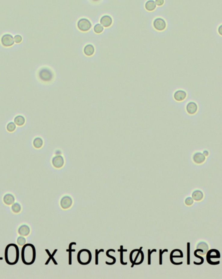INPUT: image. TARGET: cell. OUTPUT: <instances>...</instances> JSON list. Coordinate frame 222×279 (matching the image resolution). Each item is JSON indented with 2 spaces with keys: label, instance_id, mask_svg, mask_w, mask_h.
Masks as SVG:
<instances>
[{
  "label": "cell",
  "instance_id": "6da1fadb",
  "mask_svg": "<svg viewBox=\"0 0 222 279\" xmlns=\"http://www.w3.org/2000/svg\"><path fill=\"white\" fill-rule=\"evenodd\" d=\"M22 260L26 265H31L33 264L36 259V250L35 246L31 244H25L22 246Z\"/></svg>",
  "mask_w": 222,
  "mask_h": 279
},
{
  "label": "cell",
  "instance_id": "7a4b0ae2",
  "mask_svg": "<svg viewBox=\"0 0 222 279\" xmlns=\"http://www.w3.org/2000/svg\"><path fill=\"white\" fill-rule=\"evenodd\" d=\"M5 261L9 265L17 264L19 259V249L15 244H9L6 246L5 252Z\"/></svg>",
  "mask_w": 222,
  "mask_h": 279
},
{
  "label": "cell",
  "instance_id": "3957f363",
  "mask_svg": "<svg viewBox=\"0 0 222 279\" xmlns=\"http://www.w3.org/2000/svg\"><path fill=\"white\" fill-rule=\"evenodd\" d=\"M78 261L82 265H88L91 261V253L89 250L83 249L78 254Z\"/></svg>",
  "mask_w": 222,
  "mask_h": 279
},
{
  "label": "cell",
  "instance_id": "277c9868",
  "mask_svg": "<svg viewBox=\"0 0 222 279\" xmlns=\"http://www.w3.org/2000/svg\"><path fill=\"white\" fill-rule=\"evenodd\" d=\"M206 254H207V260L208 264L211 265H217L220 264V261L217 260V259L220 258V254L218 250L214 249L208 250Z\"/></svg>",
  "mask_w": 222,
  "mask_h": 279
},
{
  "label": "cell",
  "instance_id": "5b68a950",
  "mask_svg": "<svg viewBox=\"0 0 222 279\" xmlns=\"http://www.w3.org/2000/svg\"><path fill=\"white\" fill-rule=\"evenodd\" d=\"M39 77L43 82H50L54 78V74L48 68L41 69L39 72Z\"/></svg>",
  "mask_w": 222,
  "mask_h": 279
},
{
  "label": "cell",
  "instance_id": "8992f818",
  "mask_svg": "<svg viewBox=\"0 0 222 279\" xmlns=\"http://www.w3.org/2000/svg\"><path fill=\"white\" fill-rule=\"evenodd\" d=\"M77 26L78 28L80 31L85 32V31H88L91 28L92 24H91L89 20L83 18L79 20L77 23Z\"/></svg>",
  "mask_w": 222,
  "mask_h": 279
},
{
  "label": "cell",
  "instance_id": "52a82bcc",
  "mask_svg": "<svg viewBox=\"0 0 222 279\" xmlns=\"http://www.w3.org/2000/svg\"><path fill=\"white\" fill-rule=\"evenodd\" d=\"M1 42L3 46L10 47L14 45V37L11 34H5L2 37Z\"/></svg>",
  "mask_w": 222,
  "mask_h": 279
},
{
  "label": "cell",
  "instance_id": "ba28073f",
  "mask_svg": "<svg viewBox=\"0 0 222 279\" xmlns=\"http://www.w3.org/2000/svg\"><path fill=\"white\" fill-rule=\"evenodd\" d=\"M153 26L157 31H164L166 28V22L163 18H157L153 22Z\"/></svg>",
  "mask_w": 222,
  "mask_h": 279
},
{
  "label": "cell",
  "instance_id": "9c48e42d",
  "mask_svg": "<svg viewBox=\"0 0 222 279\" xmlns=\"http://www.w3.org/2000/svg\"><path fill=\"white\" fill-rule=\"evenodd\" d=\"M51 163H52L53 166L56 168H61L64 165L65 160L61 155H56L54 157H53L52 160H51Z\"/></svg>",
  "mask_w": 222,
  "mask_h": 279
},
{
  "label": "cell",
  "instance_id": "30bf717a",
  "mask_svg": "<svg viewBox=\"0 0 222 279\" xmlns=\"http://www.w3.org/2000/svg\"><path fill=\"white\" fill-rule=\"evenodd\" d=\"M72 205V200L70 196H65L61 198L60 201V205L63 209L70 208Z\"/></svg>",
  "mask_w": 222,
  "mask_h": 279
},
{
  "label": "cell",
  "instance_id": "8fae6325",
  "mask_svg": "<svg viewBox=\"0 0 222 279\" xmlns=\"http://www.w3.org/2000/svg\"><path fill=\"white\" fill-rule=\"evenodd\" d=\"M100 24L105 27H108L112 26L113 23L112 18L109 15H104L102 16V17L100 20Z\"/></svg>",
  "mask_w": 222,
  "mask_h": 279
},
{
  "label": "cell",
  "instance_id": "7c38bea8",
  "mask_svg": "<svg viewBox=\"0 0 222 279\" xmlns=\"http://www.w3.org/2000/svg\"><path fill=\"white\" fill-rule=\"evenodd\" d=\"M186 111H187V112L189 114L193 115V114H195L197 112L198 106L196 102H190L189 103H188V105H186Z\"/></svg>",
  "mask_w": 222,
  "mask_h": 279
},
{
  "label": "cell",
  "instance_id": "4fadbf2b",
  "mask_svg": "<svg viewBox=\"0 0 222 279\" xmlns=\"http://www.w3.org/2000/svg\"><path fill=\"white\" fill-rule=\"evenodd\" d=\"M186 96H187V94H186V91L183 90H178L175 91V93H174L173 95L174 99H175V101L178 102H181L184 101L186 98Z\"/></svg>",
  "mask_w": 222,
  "mask_h": 279
},
{
  "label": "cell",
  "instance_id": "5bb4252c",
  "mask_svg": "<svg viewBox=\"0 0 222 279\" xmlns=\"http://www.w3.org/2000/svg\"><path fill=\"white\" fill-rule=\"evenodd\" d=\"M205 156L200 152L196 153L193 156V160L196 164H202L205 161Z\"/></svg>",
  "mask_w": 222,
  "mask_h": 279
},
{
  "label": "cell",
  "instance_id": "9a60e30c",
  "mask_svg": "<svg viewBox=\"0 0 222 279\" xmlns=\"http://www.w3.org/2000/svg\"><path fill=\"white\" fill-rule=\"evenodd\" d=\"M141 249H142V247H141L140 249L139 250V252L137 254V256L136 258L134 259V260L132 263V267H134V265H140L143 262V258H144V256H143V252L141 251Z\"/></svg>",
  "mask_w": 222,
  "mask_h": 279
},
{
  "label": "cell",
  "instance_id": "2e32d148",
  "mask_svg": "<svg viewBox=\"0 0 222 279\" xmlns=\"http://www.w3.org/2000/svg\"><path fill=\"white\" fill-rule=\"evenodd\" d=\"M18 232L22 236H27L30 233V228L27 225L23 224L19 227Z\"/></svg>",
  "mask_w": 222,
  "mask_h": 279
},
{
  "label": "cell",
  "instance_id": "e0dca14e",
  "mask_svg": "<svg viewBox=\"0 0 222 279\" xmlns=\"http://www.w3.org/2000/svg\"><path fill=\"white\" fill-rule=\"evenodd\" d=\"M15 201L14 196L11 194H7L3 197V202L6 205H11L14 204Z\"/></svg>",
  "mask_w": 222,
  "mask_h": 279
},
{
  "label": "cell",
  "instance_id": "ac0fdd59",
  "mask_svg": "<svg viewBox=\"0 0 222 279\" xmlns=\"http://www.w3.org/2000/svg\"><path fill=\"white\" fill-rule=\"evenodd\" d=\"M84 54L88 55V56H91L93 55L94 53V47L93 45H91V44H89V45H87L84 49Z\"/></svg>",
  "mask_w": 222,
  "mask_h": 279
},
{
  "label": "cell",
  "instance_id": "d6986e66",
  "mask_svg": "<svg viewBox=\"0 0 222 279\" xmlns=\"http://www.w3.org/2000/svg\"><path fill=\"white\" fill-rule=\"evenodd\" d=\"M182 257H183V253H182V251L178 249H175L172 251L171 254H170V260L171 261L175 258H180Z\"/></svg>",
  "mask_w": 222,
  "mask_h": 279
},
{
  "label": "cell",
  "instance_id": "ffe728a7",
  "mask_svg": "<svg viewBox=\"0 0 222 279\" xmlns=\"http://www.w3.org/2000/svg\"><path fill=\"white\" fill-rule=\"evenodd\" d=\"M145 7L146 11H153L156 7V3L154 1V0H149V1L146 2Z\"/></svg>",
  "mask_w": 222,
  "mask_h": 279
},
{
  "label": "cell",
  "instance_id": "44dd1931",
  "mask_svg": "<svg viewBox=\"0 0 222 279\" xmlns=\"http://www.w3.org/2000/svg\"><path fill=\"white\" fill-rule=\"evenodd\" d=\"M196 249H200L202 252H203V254L205 255L206 254H207V252H208V245L205 242H200L199 243H198L197 247H196Z\"/></svg>",
  "mask_w": 222,
  "mask_h": 279
},
{
  "label": "cell",
  "instance_id": "7402d4cb",
  "mask_svg": "<svg viewBox=\"0 0 222 279\" xmlns=\"http://www.w3.org/2000/svg\"><path fill=\"white\" fill-rule=\"evenodd\" d=\"M14 121L16 125L22 126L25 124L26 119L24 117L22 116V115H17V117H15Z\"/></svg>",
  "mask_w": 222,
  "mask_h": 279
},
{
  "label": "cell",
  "instance_id": "603a6c76",
  "mask_svg": "<svg viewBox=\"0 0 222 279\" xmlns=\"http://www.w3.org/2000/svg\"><path fill=\"white\" fill-rule=\"evenodd\" d=\"M203 198V194L200 190H195L192 194L193 200L196 201H200Z\"/></svg>",
  "mask_w": 222,
  "mask_h": 279
},
{
  "label": "cell",
  "instance_id": "cb8c5ba5",
  "mask_svg": "<svg viewBox=\"0 0 222 279\" xmlns=\"http://www.w3.org/2000/svg\"><path fill=\"white\" fill-rule=\"evenodd\" d=\"M33 146L35 147V148H37V149L41 148V147L43 145L42 139L41 138H39V137L35 138L34 139V140H33Z\"/></svg>",
  "mask_w": 222,
  "mask_h": 279
},
{
  "label": "cell",
  "instance_id": "d4e9b609",
  "mask_svg": "<svg viewBox=\"0 0 222 279\" xmlns=\"http://www.w3.org/2000/svg\"><path fill=\"white\" fill-rule=\"evenodd\" d=\"M11 209H12V211H13V213H14L16 214H18L21 211L22 208H21V205H20L18 203H14V204H12Z\"/></svg>",
  "mask_w": 222,
  "mask_h": 279
},
{
  "label": "cell",
  "instance_id": "484cf974",
  "mask_svg": "<svg viewBox=\"0 0 222 279\" xmlns=\"http://www.w3.org/2000/svg\"><path fill=\"white\" fill-rule=\"evenodd\" d=\"M94 31L96 33L99 34L101 33L103 31H104V27H103L100 24H97L94 26Z\"/></svg>",
  "mask_w": 222,
  "mask_h": 279
},
{
  "label": "cell",
  "instance_id": "4316f807",
  "mask_svg": "<svg viewBox=\"0 0 222 279\" xmlns=\"http://www.w3.org/2000/svg\"><path fill=\"white\" fill-rule=\"evenodd\" d=\"M16 128H17V126H16V124L13 122H10L7 125V130L10 133L14 132Z\"/></svg>",
  "mask_w": 222,
  "mask_h": 279
},
{
  "label": "cell",
  "instance_id": "83f0119b",
  "mask_svg": "<svg viewBox=\"0 0 222 279\" xmlns=\"http://www.w3.org/2000/svg\"><path fill=\"white\" fill-rule=\"evenodd\" d=\"M138 252H139V250L136 249V250H133L131 252V253H130V262H131L132 263H133L134 259L136 258Z\"/></svg>",
  "mask_w": 222,
  "mask_h": 279
},
{
  "label": "cell",
  "instance_id": "f1b7e54d",
  "mask_svg": "<svg viewBox=\"0 0 222 279\" xmlns=\"http://www.w3.org/2000/svg\"><path fill=\"white\" fill-rule=\"evenodd\" d=\"M26 239L25 237H23V236H20L18 237L17 239V243L18 245L20 246H23L25 244H26Z\"/></svg>",
  "mask_w": 222,
  "mask_h": 279
},
{
  "label": "cell",
  "instance_id": "f546056e",
  "mask_svg": "<svg viewBox=\"0 0 222 279\" xmlns=\"http://www.w3.org/2000/svg\"><path fill=\"white\" fill-rule=\"evenodd\" d=\"M119 251H120L121 252V264L122 265H126L127 264V263H126V262H124V260H123V256H122V254H123V252L124 251H127V250H126V249H123V247H122V246H121V249L120 250H119Z\"/></svg>",
  "mask_w": 222,
  "mask_h": 279
},
{
  "label": "cell",
  "instance_id": "4dcf8cb0",
  "mask_svg": "<svg viewBox=\"0 0 222 279\" xmlns=\"http://www.w3.org/2000/svg\"><path fill=\"white\" fill-rule=\"evenodd\" d=\"M156 252V249H153L152 250H149L148 251V264L149 265H150V264H151V255L153 252Z\"/></svg>",
  "mask_w": 222,
  "mask_h": 279
},
{
  "label": "cell",
  "instance_id": "1f68e13d",
  "mask_svg": "<svg viewBox=\"0 0 222 279\" xmlns=\"http://www.w3.org/2000/svg\"><path fill=\"white\" fill-rule=\"evenodd\" d=\"M14 42L16 43H20L22 41V36H20V35H15L14 36Z\"/></svg>",
  "mask_w": 222,
  "mask_h": 279
},
{
  "label": "cell",
  "instance_id": "d6a6232c",
  "mask_svg": "<svg viewBox=\"0 0 222 279\" xmlns=\"http://www.w3.org/2000/svg\"><path fill=\"white\" fill-rule=\"evenodd\" d=\"M185 204L187 205H192L193 204V200L191 197H188L185 200Z\"/></svg>",
  "mask_w": 222,
  "mask_h": 279
},
{
  "label": "cell",
  "instance_id": "836d02e7",
  "mask_svg": "<svg viewBox=\"0 0 222 279\" xmlns=\"http://www.w3.org/2000/svg\"><path fill=\"white\" fill-rule=\"evenodd\" d=\"M168 249H165V250H160V257H159V264L160 265H162V256H163V254L166 252H168Z\"/></svg>",
  "mask_w": 222,
  "mask_h": 279
},
{
  "label": "cell",
  "instance_id": "e575fe53",
  "mask_svg": "<svg viewBox=\"0 0 222 279\" xmlns=\"http://www.w3.org/2000/svg\"><path fill=\"white\" fill-rule=\"evenodd\" d=\"M104 252V250L103 249H100L99 250H96V259H95V261H96V263H95V264H96V265L98 264V254L100 252Z\"/></svg>",
  "mask_w": 222,
  "mask_h": 279
},
{
  "label": "cell",
  "instance_id": "d590c367",
  "mask_svg": "<svg viewBox=\"0 0 222 279\" xmlns=\"http://www.w3.org/2000/svg\"><path fill=\"white\" fill-rule=\"evenodd\" d=\"M155 3H156V5L162 6V5H164V0H155Z\"/></svg>",
  "mask_w": 222,
  "mask_h": 279
},
{
  "label": "cell",
  "instance_id": "8d00e7d4",
  "mask_svg": "<svg viewBox=\"0 0 222 279\" xmlns=\"http://www.w3.org/2000/svg\"><path fill=\"white\" fill-rule=\"evenodd\" d=\"M190 243H188V258H187V260H188V265H189L190 264Z\"/></svg>",
  "mask_w": 222,
  "mask_h": 279
},
{
  "label": "cell",
  "instance_id": "74e56055",
  "mask_svg": "<svg viewBox=\"0 0 222 279\" xmlns=\"http://www.w3.org/2000/svg\"><path fill=\"white\" fill-rule=\"evenodd\" d=\"M203 154L205 155V157H207V156H208V152L207 151H205Z\"/></svg>",
  "mask_w": 222,
  "mask_h": 279
},
{
  "label": "cell",
  "instance_id": "f35d334b",
  "mask_svg": "<svg viewBox=\"0 0 222 279\" xmlns=\"http://www.w3.org/2000/svg\"><path fill=\"white\" fill-rule=\"evenodd\" d=\"M221 27H222V26L221 25V26H220V27H219V33H220V34L221 35H222V33H221Z\"/></svg>",
  "mask_w": 222,
  "mask_h": 279
},
{
  "label": "cell",
  "instance_id": "ab89813d",
  "mask_svg": "<svg viewBox=\"0 0 222 279\" xmlns=\"http://www.w3.org/2000/svg\"><path fill=\"white\" fill-rule=\"evenodd\" d=\"M93 1H98V0H93Z\"/></svg>",
  "mask_w": 222,
  "mask_h": 279
}]
</instances>
